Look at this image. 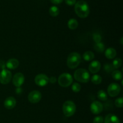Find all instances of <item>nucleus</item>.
Segmentation results:
<instances>
[{
    "label": "nucleus",
    "mask_w": 123,
    "mask_h": 123,
    "mask_svg": "<svg viewBox=\"0 0 123 123\" xmlns=\"http://www.w3.org/2000/svg\"><path fill=\"white\" fill-rule=\"evenodd\" d=\"M74 11L80 18H85L90 14V7L86 1L79 0L74 4Z\"/></svg>",
    "instance_id": "obj_1"
},
{
    "label": "nucleus",
    "mask_w": 123,
    "mask_h": 123,
    "mask_svg": "<svg viewBox=\"0 0 123 123\" xmlns=\"http://www.w3.org/2000/svg\"><path fill=\"white\" fill-rule=\"evenodd\" d=\"M81 61V57L79 53L73 52L68 55L67 60V66L70 69H75L78 67Z\"/></svg>",
    "instance_id": "obj_2"
},
{
    "label": "nucleus",
    "mask_w": 123,
    "mask_h": 123,
    "mask_svg": "<svg viewBox=\"0 0 123 123\" xmlns=\"http://www.w3.org/2000/svg\"><path fill=\"white\" fill-rule=\"evenodd\" d=\"M74 78L80 83H87L90 80V75L88 71L85 69L80 68L76 70L74 73Z\"/></svg>",
    "instance_id": "obj_3"
},
{
    "label": "nucleus",
    "mask_w": 123,
    "mask_h": 123,
    "mask_svg": "<svg viewBox=\"0 0 123 123\" xmlns=\"http://www.w3.org/2000/svg\"><path fill=\"white\" fill-rule=\"evenodd\" d=\"M76 109L75 104L70 100L64 102L62 106V111L64 115L67 117H70L74 114Z\"/></svg>",
    "instance_id": "obj_4"
},
{
    "label": "nucleus",
    "mask_w": 123,
    "mask_h": 123,
    "mask_svg": "<svg viewBox=\"0 0 123 123\" xmlns=\"http://www.w3.org/2000/svg\"><path fill=\"white\" fill-rule=\"evenodd\" d=\"M58 82L61 86L64 88L68 87L73 83V77L70 74L63 73L60 75Z\"/></svg>",
    "instance_id": "obj_5"
},
{
    "label": "nucleus",
    "mask_w": 123,
    "mask_h": 123,
    "mask_svg": "<svg viewBox=\"0 0 123 123\" xmlns=\"http://www.w3.org/2000/svg\"><path fill=\"white\" fill-rule=\"evenodd\" d=\"M12 78V72L8 69H3L0 72V83L2 84H7Z\"/></svg>",
    "instance_id": "obj_6"
},
{
    "label": "nucleus",
    "mask_w": 123,
    "mask_h": 123,
    "mask_svg": "<svg viewBox=\"0 0 123 123\" xmlns=\"http://www.w3.org/2000/svg\"><path fill=\"white\" fill-rule=\"evenodd\" d=\"M35 83L38 86H45L49 83V77L45 74H40L37 75L34 78Z\"/></svg>",
    "instance_id": "obj_7"
},
{
    "label": "nucleus",
    "mask_w": 123,
    "mask_h": 123,
    "mask_svg": "<svg viewBox=\"0 0 123 123\" xmlns=\"http://www.w3.org/2000/svg\"><path fill=\"white\" fill-rule=\"evenodd\" d=\"M121 90V87L118 84L115 83H111L108 88V93L111 97H115L118 95Z\"/></svg>",
    "instance_id": "obj_8"
},
{
    "label": "nucleus",
    "mask_w": 123,
    "mask_h": 123,
    "mask_svg": "<svg viewBox=\"0 0 123 123\" xmlns=\"http://www.w3.org/2000/svg\"><path fill=\"white\" fill-rule=\"evenodd\" d=\"M28 98L29 101L31 103H37L40 101L42 98V94L38 90H32L29 94Z\"/></svg>",
    "instance_id": "obj_9"
},
{
    "label": "nucleus",
    "mask_w": 123,
    "mask_h": 123,
    "mask_svg": "<svg viewBox=\"0 0 123 123\" xmlns=\"http://www.w3.org/2000/svg\"><path fill=\"white\" fill-rule=\"evenodd\" d=\"M90 110L93 114H99L103 110V104L98 101H94L90 106Z\"/></svg>",
    "instance_id": "obj_10"
},
{
    "label": "nucleus",
    "mask_w": 123,
    "mask_h": 123,
    "mask_svg": "<svg viewBox=\"0 0 123 123\" xmlns=\"http://www.w3.org/2000/svg\"><path fill=\"white\" fill-rule=\"evenodd\" d=\"M25 81L24 74L20 72L16 73L13 77V83L15 86L20 87Z\"/></svg>",
    "instance_id": "obj_11"
},
{
    "label": "nucleus",
    "mask_w": 123,
    "mask_h": 123,
    "mask_svg": "<svg viewBox=\"0 0 123 123\" xmlns=\"http://www.w3.org/2000/svg\"><path fill=\"white\" fill-rule=\"evenodd\" d=\"M101 68V64L97 60H94L92 61L89 65L88 69L91 73L96 74L97 73L100 71Z\"/></svg>",
    "instance_id": "obj_12"
},
{
    "label": "nucleus",
    "mask_w": 123,
    "mask_h": 123,
    "mask_svg": "<svg viewBox=\"0 0 123 123\" xmlns=\"http://www.w3.org/2000/svg\"><path fill=\"white\" fill-rule=\"evenodd\" d=\"M4 105L7 109H12L16 105V100L13 96H9L5 100Z\"/></svg>",
    "instance_id": "obj_13"
},
{
    "label": "nucleus",
    "mask_w": 123,
    "mask_h": 123,
    "mask_svg": "<svg viewBox=\"0 0 123 123\" xmlns=\"http://www.w3.org/2000/svg\"><path fill=\"white\" fill-rule=\"evenodd\" d=\"M19 62L16 59H10L6 63V66L9 69H15L19 66Z\"/></svg>",
    "instance_id": "obj_14"
},
{
    "label": "nucleus",
    "mask_w": 123,
    "mask_h": 123,
    "mask_svg": "<svg viewBox=\"0 0 123 123\" xmlns=\"http://www.w3.org/2000/svg\"><path fill=\"white\" fill-rule=\"evenodd\" d=\"M105 123H120V119L115 115L108 114L106 116L104 119Z\"/></svg>",
    "instance_id": "obj_15"
},
{
    "label": "nucleus",
    "mask_w": 123,
    "mask_h": 123,
    "mask_svg": "<svg viewBox=\"0 0 123 123\" xmlns=\"http://www.w3.org/2000/svg\"><path fill=\"white\" fill-rule=\"evenodd\" d=\"M105 56L107 59H113L116 57L117 51L114 48H108L105 51Z\"/></svg>",
    "instance_id": "obj_16"
},
{
    "label": "nucleus",
    "mask_w": 123,
    "mask_h": 123,
    "mask_svg": "<svg viewBox=\"0 0 123 123\" xmlns=\"http://www.w3.org/2000/svg\"><path fill=\"white\" fill-rule=\"evenodd\" d=\"M94 58V54L91 51H86L83 54V59L86 62L91 61L93 60Z\"/></svg>",
    "instance_id": "obj_17"
},
{
    "label": "nucleus",
    "mask_w": 123,
    "mask_h": 123,
    "mask_svg": "<svg viewBox=\"0 0 123 123\" xmlns=\"http://www.w3.org/2000/svg\"><path fill=\"white\" fill-rule=\"evenodd\" d=\"M49 14L52 17H56L60 13V9L58 8V7H56V6H52L49 8Z\"/></svg>",
    "instance_id": "obj_18"
},
{
    "label": "nucleus",
    "mask_w": 123,
    "mask_h": 123,
    "mask_svg": "<svg viewBox=\"0 0 123 123\" xmlns=\"http://www.w3.org/2000/svg\"><path fill=\"white\" fill-rule=\"evenodd\" d=\"M78 27V22L75 19H70L68 21V27L70 30H75Z\"/></svg>",
    "instance_id": "obj_19"
},
{
    "label": "nucleus",
    "mask_w": 123,
    "mask_h": 123,
    "mask_svg": "<svg viewBox=\"0 0 123 123\" xmlns=\"http://www.w3.org/2000/svg\"><path fill=\"white\" fill-rule=\"evenodd\" d=\"M112 77L115 80H121L123 78L122 72L118 70H115L112 72Z\"/></svg>",
    "instance_id": "obj_20"
},
{
    "label": "nucleus",
    "mask_w": 123,
    "mask_h": 123,
    "mask_svg": "<svg viewBox=\"0 0 123 123\" xmlns=\"http://www.w3.org/2000/svg\"><path fill=\"white\" fill-rule=\"evenodd\" d=\"M105 45L102 42H98L96 43V44L94 46V49L98 53H103L105 50Z\"/></svg>",
    "instance_id": "obj_21"
},
{
    "label": "nucleus",
    "mask_w": 123,
    "mask_h": 123,
    "mask_svg": "<svg viewBox=\"0 0 123 123\" xmlns=\"http://www.w3.org/2000/svg\"><path fill=\"white\" fill-rule=\"evenodd\" d=\"M97 97L101 101H106L108 100V95L103 90H98L97 92Z\"/></svg>",
    "instance_id": "obj_22"
},
{
    "label": "nucleus",
    "mask_w": 123,
    "mask_h": 123,
    "mask_svg": "<svg viewBox=\"0 0 123 123\" xmlns=\"http://www.w3.org/2000/svg\"><path fill=\"white\" fill-rule=\"evenodd\" d=\"M91 82L94 84H100L102 81V78L100 75L97 74H94L91 77Z\"/></svg>",
    "instance_id": "obj_23"
},
{
    "label": "nucleus",
    "mask_w": 123,
    "mask_h": 123,
    "mask_svg": "<svg viewBox=\"0 0 123 123\" xmlns=\"http://www.w3.org/2000/svg\"><path fill=\"white\" fill-rule=\"evenodd\" d=\"M112 65L114 69L119 68L122 65V60L120 58H117L115 60H114Z\"/></svg>",
    "instance_id": "obj_24"
},
{
    "label": "nucleus",
    "mask_w": 123,
    "mask_h": 123,
    "mask_svg": "<svg viewBox=\"0 0 123 123\" xmlns=\"http://www.w3.org/2000/svg\"><path fill=\"white\" fill-rule=\"evenodd\" d=\"M103 68L105 69V70L106 72H108V73L112 72L114 69L112 65V64H110V63L105 64V65H104V67H103Z\"/></svg>",
    "instance_id": "obj_25"
},
{
    "label": "nucleus",
    "mask_w": 123,
    "mask_h": 123,
    "mask_svg": "<svg viewBox=\"0 0 123 123\" xmlns=\"http://www.w3.org/2000/svg\"><path fill=\"white\" fill-rule=\"evenodd\" d=\"M81 89V86L78 83H74L72 86V89L74 92H79Z\"/></svg>",
    "instance_id": "obj_26"
},
{
    "label": "nucleus",
    "mask_w": 123,
    "mask_h": 123,
    "mask_svg": "<svg viewBox=\"0 0 123 123\" xmlns=\"http://www.w3.org/2000/svg\"><path fill=\"white\" fill-rule=\"evenodd\" d=\"M115 105L116 107L121 108L123 106V97H120L117 99L115 101Z\"/></svg>",
    "instance_id": "obj_27"
},
{
    "label": "nucleus",
    "mask_w": 123,
    "mask_h": 123,
    "mask_svg": "<svg viewBox=\"0 0 123 123\" xmlns=\"http://www.w3.org/2000/svg\"><path fill=\"white\" fill-rule=\"evenodd\" d=\"M92 38H93L94 41L96 43H98V42H101L102 41V36L100 34L98 33H94L92 35Z\"/></svg>",
    "instance_id": "obj_28"
},
{
    "label": "nucleus",
    "mask_w": 123,
    "mask_h": 123,
    "mask_svg": "<svg viewBox=\"0 0 123 123\" xmlns=\"http://www.w3.org/2000/svg\"><path fill=\"white\" fill-rule=\"evenodd\" d=\"M104 122V118L102 116H97L93 119V123H103Z\"/></svg>",
    "instance_id": "obj_29"
},
{
    "label": "nucleus",
    "mask_w": 123,
    "mask_h": 123,
    "mask_svg": "<svg viewBox=\"0 0 123 123\" xmlns=\"http://www.w3.org/2000/svg\"><path fill=\"white\" fill-rule=\"evenodd\" d=\"M65 2L68 6H74L76 2V0H65Z\"/></svg>",
    "instance_id": "obj_30"
},
{
    "label": "nucleus",
    "mask_w": 123,
    "mask_h": 123,
    "mask_svg": "<svg viewBox=\"0 0 123 123\" xmlns=\"http://www.w3.org/2000/svg\"><path fill=\"white\" fill-rule=\"evenodd\" d=\"M64 0H50L52 3L54 4H60Z\"/></svg>",
    "instance_id": "obj_31"
},
{
    "label": "nucleus",
    "mask_w": 123,
    "mask_h": 123,
    "mask_svg": "<svg viewBox=\"0 0 123 123\" xmlns=\"http://www.w3.org/2000/svg\"><path fill=\"white\" fill-rule=\"evenodd\" d=\"M49 82H50L51 83H55L56 82V78L52 76L50 78H49Z\"/></svg>",
    "instance_id": "obj_32"
},
{
    "label": "nucleus",
    "mask_w": 123,
    "mask_h": 123,
    "mask_svg": "<svg viewBox=\"0 0 123 123\" xmlns=\"http://www.w3.org/2000/svg\"><path fill=\"white\" fill-rule=\"evenodd\" d=\"M4 61H0V68L3 69H5V67H6V63L4 62Z\"/></svg>",
    "instance_id": "obj_33"
},
{
    "label": "nucleus",
    "mask_w": 123,
    "mask_h": 123,
    "mask_svg": "<svg viewBox=\"0 0 123 123\" xmlns=\"http://www.w3.org/2000/svg\"><path fill=\"white\" fill-rule=\"evenodd\" d=\"M17 89H16V94H20V93L22 92V89H21V88H20V87H17Z\"/></svg>",
    "instance_id": "obj_34"
},
{
    "label": "nucleus",
    "mask_w": 123,
    "mask_h": 123,
    "mask_svg": "<svg viewBox=\"0 0 123 123\" xmlns=\"http://www.w3.org/2000/svg\"><path fill=\"white\" fill-rule=\"evenodd\" d=\"M122 41H123V38H121V44H123Z\"/></svg>",
    "instance_id": "obj_35"
}]
</instances>
